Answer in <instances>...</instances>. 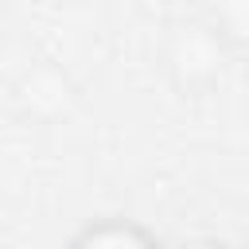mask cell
<instances>
[{
  "label": "cell",
  "instance_id": "obj_1",
  "mask_svg": "<svg viewBox=\"0 0 249 249\" xmlns=\"http://www.w3.org/2000/svg\"><path fill=\"white\" fill-rule=\"evenodd\" d=\"M160 62H163L167 82L183 97L214 93L226 66H233L230 51H226V39H222L218 23L206 12L202 16H183L167 27L163 47H160Z\"/></svg>",
  "mask_w": 249,
  "mask_h": 249
},
{
  "label": "cell",
  "instance_id": "obj_2",
  "mask_svg": "<svg viewBox=\"0 0 249 249\" xmlns=\"http://www.w3.org/2000/svg\"><path fill=\"white\" fill-rule=\"evenodd\" d=\"M16 101H19L31 117L51 121V117L66 113V105L74 101V86H70V78H66L62 70H54V66H35V70H27V74L16 82Z\"/></svg>",
  "mask_w": 249,
  "mask_h": 249
},
{
  "label": "cell",
  "instance_id": "obj_3",
  "mask_svg": "<svg viewBox=\"0 0 249 249\" xmlns=\"http://www.w3.org/2000/svg\"><path fill=\"white\" fill-rule=\"evenodd\" d=\"M66 249H167V245L132 218H93L66 241Z\"/></svg>",
  "mask_w": 249,
  "mask_h": 249
},
{
  "label": "cell",
  "instance_id": "obj_4",
  "mask_svg": "<svg viewBox=\"0 0 249 249\" xmlns=\"http://www.w3.org/2000/svg\"><path fill=\"white\" fill-rule=\"evenodd\" d=\"M222 39H226V51H230V62L249 78V0H233V4H218L206 12Z\"/></svg>",
  "mask_w": 249,
  "mask_h": 249
},
{
  "label": "cell",
  "instance_id": "obj_5",
  "mask_svg": "<svg viewBox=\"0 0 249 249\" xmlns=\"http://www.w3.org/2000/svg\"><path fill=\"white\" fill-rule=\"evenodd\" d=\"M167 249H226L222 241H210V237H187V241H175Z\"/></svg>",
  "mask_w": 249,
  "mask_h": 249
},
{
  "label": "cell",
  "instance_id": "obj_6",
  "mask_svg": "<svg viewBox=\"0 0 249 249\" xmlns=\"http://www.w3.org/2000/svg\"><path fill=\"white\" fill-rule=\"evenodd\" d=\"M226 249H249V245H226Z\"/></svg>",
  "mask_w": 249,
  "mask_h": 249
}]
</instances>
